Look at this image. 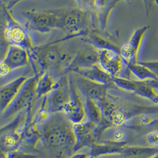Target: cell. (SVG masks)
<instances>
[{
    "label": "cell",
    "instance_id": "29",
    "mask_svg": "<svg viewBox=\"0 0 158 158\" xmlns=\"http://www.w3.org/2000/svg\"><path fill=\"white\" fill-rule=\"evenodd\" d=\"M141 63L149 68L158 76V60L156 61H140Z\"/></svg>",
    "mask_w": 158,
    "mask_h": 158
},
{
    "label": "cell",
    "instance_id": "21",
    "mask_svg": "<svg viewBox=\"0 0 158 158\" xmlns=\"http://www.w3.org/2000/svg\"><path fill=\"white\" fill-rule=\"evenodd\" d=\"M84 99L87 120L99 125L103 121V114L100 105L93 99Z\"/></svg>",
    "mask_w": 158,
    "mask_h": 158
},
{
    "label": "cell",
    "instance_id": "18",
    "mask_svg": "<svg viewBox=\"0 0 158 158\" xmlns=\"http://www.w3.org/2000/svg\"><path fill=\"white\" fill-rule=\"evenodd\" d=\"M58 85V81L50 72H44L39 77L37 82V98L45 97L49 95L57 87Z\"/></svg>",
    "mask_w": 158,
    "mask_h": 158
},
{
    "label": "cell",
    "instance_id": "5",
    "mask_svg": "<svg viewBox=\"0 0 158 158\" xmlns=\"http://www.w3.org/2000/svg\"><path fill=\"white\" fill-rule=\"evenodd\" d=\"M68 77L71 96L69 101L65 105L62 112L73 124L84 122L87 120L85 103L77 86L75 76L70 74Z\"/></svg>",
    "mask_w": 158,
    "mask_h": 158
},
{
    "label": "cell",
    "instance_id": "15",
    "mask_svg": "<svg viewBox=\"0 0 158 158\" xmlns=\"http://www.w3.org/2000/svg\"><path fill=\"white\" fill-rule=\"evenodd\" d=\"M98 64H99V50L94 48L82 52L73 57L66 72H75Z\"/></svg>",
    "mask_w": 158,
    "mask_h": 158
},
{
    "label": "cell",
    "instance_id": "1",
    "mask_svg": "<svg viewBox=\"0 0 158 158\" xmlns=\"http://www.w3.org/2000/svg\"><path fill=\"white\" fill-rule=\"evenodd\" d=\"M30 54V63L39 77L49 70L64 68L66 72L73 58L55 43L36 46Z\"/></svg>",
    "mask_w": 158,
    "mask_h": 158
},
{
    "label": "cell",
    "instance_id": "3",
    "mask_svg": "<svg viewBox=\"0 0 158 158\" xmlns=\"http://www.w3.org/2000/svg\"><path fill=\"white\" fill-rule=\"evenodd\" d=\"M6 17V24L4 29V37L6 42L10 45L23 47L29 51L36 46L30 30L19 22L11 13V10L1 6Z\"/></svg>",
    "mask_w": 158,
    "mask_h": 158
},
{
    "label": "cell",
    "instance_id": "22",
    "mask_svg": "<svg viewBox=\"0 0 158 158\" xmlns=\"http://www.w3.org/2000/svg\"><path fill=\"white\" fill-rule=\"evenodd\" d=\"M158 153V148L145 146H126L122 154L126 156L137 158H147Z\"/></svg>",
    "mask_w": 158,
    "mask_h": 158
},
{
    "label": "cell",
    "instance_id": "30",
    "mask_svg": "<svg viewBox=\"0 0 158 158\" xmlns=\"http://www.w3.org/2000/svg\"><path fill=\"white\" fill-rule=\"evenodd\" d=\"M1 6H4L5 7L11 10L18 3H19L23 0H1Z\"/></svg>",
    "mask_w": 158,
    "mask_h": 158
},
{
    "label": "cell",
    "instance_id": "7",
    "mask_svg": "<svg viewBox=\"0 0 158 158\" xmlns=\"http://www.w3.org/2000/svg\"><path fill=\"white\" fill-rule=\"evenodd\" d=\"M38 78L39 76L35 75L28 79L15 101L1 115V118H10L31 105L35 98L37 97L36 86Z\"/></svg>",
    "mask_w": 158,
    "mask_h": 158
},
{
    "label": "cell",
    "instance_id": "12",
    "mask_svg": "<svg viewBox=\"0 0 158 158\" xmlns=\"http://www.w3.org/2000/svg\"><path fill=\"white\" fill-rule=\"evenodd\" d=\"M76 81L79 92L84 98H89L100 102L107 99L109 86L100 84L77 74Z\"/></svg>",
    "mask_w": 158,
    "mask_h": 158
},
{
    "label": "cell",
    "instance_id": "26",
    "mask_svg": "<svg viewBox=\"0 0 158 158\" xmlns=\"http://www.w3.org/2000/svg\"><path fill=\"white\" fill-rule=\"evenodd\" d=\"M139 120L140 124L146 127H149L155 125L157 120L155 119L151 115L147 114H142L139 116Z\"/></svg>",
    "mask_w": 158,
    "mask_h": 158
},
{
    "label": "cell",
    "instance_id": "8",
    "mask_svg": "<svg viewBox=\"0 0 158 158\" xmlns=\"http://www.w3.org/2000/svg\"><path fill=\"white\" fill-rule=\"evenodd\" d=\"M149 29V26L136 29L130 37L129 41L120 48V55L126 64L136 63L139 61L140 51Z\"/></svg>",
    "mask_w": 158,
    "mask_h": 158
},
{
    "label": "cell",
    "instance_id": "6",
    "mask_svg": "<svg viewBox=\"0 0 158 158\" xmlns=\"http://www.w3.org/2000/svg\"><path fill=\"white\" fill-rule=\"evenodd\" d=\"M89 25V16L82 8H75L62 11L60 29L68 34V37H74L85 34Z\"/></svg>",
    "mask_w": 158,
    "mask_h": 158
},
{
    "label": "cell",
    "instance_id": "11",
    "mask_svg": "<svg viewBox=\"0 0 158 158\" xmlns=\"http://www.w3.org/2000/svg\"><path fill=\"white\" fill-rule=\"evenodd\" d=\"M71 90L68 76H64L58 81L57 87L46 96L49 108L52 113L62 112L70 99Z\"/></svg>",
    "mask_w": 158,
    "mask_h": 158
},
{
    "label": "cell",
    "instance_id": "17",
    "mask_svg": "<svg viewBox=\"0 0 158 158\" xmlns=\"http://www.w3.org/2000/svg\"><path fill=\"white\" fill-rule=\"evenodd\" d=\"M126 146L127 143L126 142H104L102 143H95L91 147V155L98 157L104 155L122 153Z\"/></svg>",
    "mask_w": 158,
    "mask_h": 158
},
{
    "label": "cell",
    "instance_id": "14",
    "mask_svg": "<svg viewBox=\"0 0 158 158\" xmlns=\"http://www.w3.org/2000/svg\"><path fill=\"white\" fill-rule=\"evenodd\" d=\"M28 77L21 76L1 86L0 90V114L2 115L15 101Z\"/></svg>",
    "mask_w": 158,
    "mask_h": 158
},
{
    "label": "cell",
    "instance_id": "36",
    "mask_svg": "<svg viewBox=\"0 0 158 158\" xmlns=\"http://www.w3.org/2000/svg\"><path fill=\"white\" fill-rule=\"evenodd\" d=\"M155 4H156V5H157L158 7V0H156V1H155Z\"/></svg>",
    "mask_w": 158,
    "mask_h": 158
},
{
    "label": "cell",
    "instance_id": "33",
    "mask_svg": "<svg viewBox=\"0 0 158 158\" xmlns=\"http://www.w3.org/2000/svg\"><path fill=\"white\" fill-rule=\"evenodd\" d=\"M158 158V153L156 154V155H154V156H151V157H149V158Z\"/></svg>",
    "mask_w": 158,
    "mask_h": 158
},
{
    "label": "cell",
    "instance_id": "32",
    "mask_svg": "<svg viewBox=\"0 0 158 158\" xmlns=\"http://www.w3.org/2000/svg\"><path fill=\"white\" fill-rule=\"evenodd\" d=\"M153 103H156V104H158V95L156 96V97L155 98V99L152 101Z\"/></svg>",
    "mask_w": 158,
    "mask_h": 158
},
{
    "label": "cell",
    "instance_id": "23",
    "mask_svg": "<svg viewBox=\"0 0 158 158\" xmlns=\"http://www.w3.org/2000/svg\"><path fill=\"white\" fill-rule=\"evenodd\" d=\"M154 82L152 81H140L137 80L136 89L134 93L144 98L153 101L158 94Z\"/></svg>",
    "mask_w": 158,
    "mask_h": 158
},
{
    "label": "cell",
    "instance_id": "4",
    "mask_svg": "<svg viewBox=\"0 0 158 158\" xmlns=\"http://www.w3.org/2000/svg\"><path fill=\"white\" fill-rule=\"evenodd\" d=\"M27 21L29 30L41 33H48L56 29H60L62 11L27 10L22 13Z\"/></svg>",
    "mask_w": 158,
    "mask_h": 158
},
{
    "label": "cell",
    "instance_id": "2",
    "mask_svg": "<svg viewBox=\"0 0 158 158\" xmlns=\"http://www.w3.org/2000/svg\"><path fill=\"white\" fill-rule=\"evenodd\" d=\"M51 119V118H50ZM49 120L44 123L40 136L43 142L53 149H68L73 147L75 138L73 131V125L70 126L64 118Z\"/></svg>",
    "mask_w": 158,
    "mask_h": 158
},
{
    "label": "cell",
    "instance_id": "28",
    "mask_svg": "<svg viewBox=\"0 0 158 158\" xmlns=\"http://www.w3.org/2000/svg\"><path fill=\"white\" fill-rule=\"evenodd\" d=\"M144 4L145 13L147 17H149L152 12V10L156 5V0H142Z\"/></svg>",
    "mask_w": 158,
    "mask_h": 158
},
{
    "label": "cell",
    "instance_id": "19",
    "mask_svg": "<svg viewBox=\"0 0 158 158\" xmlns=\"http://www.w3.org/2000/svg\"><path fill=\"white\" fill-rule=\"evenodd\" d=\"M22 135L18 131L1 132V151L15 152L20 147Z\"/></svg>",
    "mask_w": 158,
    "mask_h": 158
},
{
    "label": "cell",
    "instance_id": "9",
    "mask_svg": "<svg viewBox=\"0 0 158 158\" xmlns=\"http://www.w3.org/2000/svg\"><path fill=\"white\" fill-rule=\"evenodd\" d=\"M99 64L113 79L122 77L127 70L120 53L115 50H99Z\"/></svg>",
    "mask_w": 158,
    "mask_h": 158
},
{
    "label": "cell",
    "instance_id": "27",
    "mask_svg": "<svg viewBox=\"0 0 158 158\" xmlns=\"http://www.w3.org/2000/svg\"><path fill=\"white\" fill-rule=\"evenodd\" d=\"M146 140L151 147L158 148V129L149 133L146 136Z\"/></svg>",
    "mask_w": 158,
    "mask_h": 158
},
{
    "label": "cell",
    "instance_id": "25",
    "mask_svg": "<svg viewBox=\"0 0 158 158\" xmlns=\"http://www.w3.org/2000/svg\"><path fill=\"white\" fill-rule=\"evenodd\" d=\"M101 136L104 142H124L127 137V133L121 127L110 126L105 129Z\"/></svg>",
    "mask_w": 158,
    "mask_h": 158
},
{
    "label": "cell",
    "instance_id": "34",
    "mask_svg": "<svg viewBox=\"0 0 158 158\" xmlns=\"http://www.w3.org/2000/svg\"><path fill=\"white\" fill-rule=\"evenodd\" d=\"M124 1H126V2H133L134 0H124Z\"/></svg>",
    "mask_w": 158,
    "mask_h": 158
},
{
    "label": "cell",
    "instance_id": "31",
    "mask_svg": "<svg viewBox=\"0 0 158 158\" xmlns=\"http://www.w3.org/2000/svg\"><path fill=\"white\" fill-rule=\"evenodd\" d=\"M11 70L9 69L6 65L3 62L1 61L0 65V74L1 77H6L8 74H10Z\"/></svg>",
    "mask_w": 158,
    "mask_h": 158
},
{
    "label": "cell",
    "instance_id": "16",
    "mask_svg": "<svg viewBox=\"0 0 158 158\" xmlns=\"http://www.w3.org/2000/svg\"><path fill=\"white\" fill-rule=\"evenodd\" d=\"M73 72L85 79L102 85L110 86L111 83H113V78L104 71L99 64L85 68L79 69Z\"/></svg>",
    "mask_w": 158,
    "mask_h": 158
},
{
    "label": "cell",
    "instance_id": "10",
    "mask_svg": "<svg viewBox=\"0 0 158 158\" xmlns=\"http://www.w3.org/2000/svg\"><path fill=\"white\" fill-rule=\"evenodd\" d=\"M98 125L86 120L84 122L73 124L75 138L73 151H77L85 147H92L96 143Z\"/></svg>",
    "mask_w": 158,
    "mask_h": 158
},
{
    "label": "cell",
    "instance_id": "20",
    "mask_svg": "<svg viewBox=\"0 0 158 158\" xmlns=\"http://www.w3.org/2000/svg\"><path fill=\"white\" fill-rule=\"evenodd\" d=\"M126 65L130 73L134 75L138 80L158 81V76L140 61Z\"/></svg>",
    "mask_w": 158,
    "mask_h": 158
},
{
    "label": "cell",
    "instance_id": "13",
    "mask_svg": "<svg viewBox=\"0 0 158 158\" xmlns=\"http://www.w3.org/2000/svg\"><path fill=\"white\" fill-rule=\"evenodd\" d=\"M1 61L12 72L16 69L26 67L30 64V51L21 46L10 45Z\"/></svg>",
    "mask_w": 158,
    "mask_h": 158
},
{
    "label": "cell",
    "instance_id": "24",
    "mask_svg": "<svg viewBox=\"0 0 158 158\" xmlns=\"http://www.w3.org/2000/svg\"><path fill=\"white\" fill-rule=\"evenodd\" d=\"M87 41L93 46V47L98 50H110L118 52L120 53V48H119L115 43H112L107 39L102 38L98 35L91 33L87 35Z\"/></svg>",
    "mask_w": 158,
    "mask_h": 158
},
{
    "label": "cell",
    "instance_id": "35",
    "mask_svg": "<svg viewBox=\"0 0 158 158\" xmlns=\"http://www.w3.org/2000/svg\"><path fill=\"white\" fill-rule=\"evenodd\" d=\"M89 158H98V157H97V156H93V155H90V156L89 157Z\"/></svg>",
    "mask_w": 158,
    "mask_h": 158
}]
</instances>
